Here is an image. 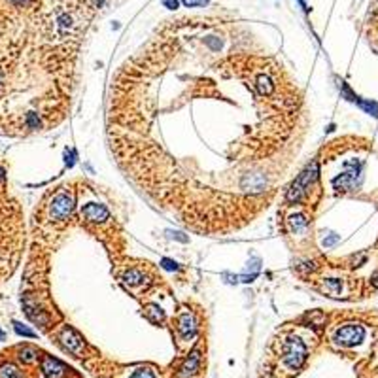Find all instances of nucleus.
Segmentation results:
<instances>
[{"label":"nucleus","instance_id":"f3484780","mask_svg":"<svg viewBox=\"0 0 378 378\" xmlns=\"http://www.w3.org/2000/svg\"><path fill=\"white\" fill-rule=\"evenodd\" d=\"M13 327H15V331H17L19 335H25V337H36V333H34V331L27 329V327H23V325H21V323H17V321H13Z\"/></svg>","mask_w":378,"mask_h":378},{"label":"nucleus","instance_id":"20e7f679","mask_svg":"<svg viewBox=\"0 0 378 378\" xmlns=\"http://www.w3.org/2000/svg\"><path fill=\"white\" fill-rule=\"evenodd\" d=\"M74 210V201L68 193H57L53 197L51 204H49V216L51 220H66Z\"/></svg>","mask_w":378,"mask_h":378},{"label":"nucleus","instance_id":"423d86ee","mask_svg":"<svg viewBox=\"0 0 378 378\" xmlns=\"http://www.w3.org/2000/svg\"><path fill=\"white\" fill-rule=\"evenodd\" d=\"M61 342H62V346H64L70 354H78V352L84 348V341H82V337H80V335H78L74 329H70V327H66V329L62 331Z\"/></svg>","mask_w":378,"mask_h":378},{"label":"nucleus","instance_id":"9b49d317","mask_svg":"<svg viewBox=\"0 0 378 378\" xmlns=\"http://www.w3.org/2000/svg\"><path fill=\"white\" fill-rule=\"evenodd\" d=\"M36 350L34 348H30V346H23V348H19V359L23 361V363H34L36 361Z\"/></svg>","mask_w":378,"mask_h":378},{"label":"nucleus","instance_id":"f03ea898","mask_svg":"<svg viewBox=\"0 0 378 378\" xmlns=\"http://www.w3.org/2000/svg\"><path fill=\"white\" fill-rule=\"evenodd\" d=\"M306 359V348L299 339H288L284 344V363L290 369H299Z\"/></svg>","mask_w":378,"mask_h":378},{"label":"nucleus","instance_id":"6ab92c4d","mask_svg":"<svg viewBox=\"0 0 378 378\" xmlns=\"http://www.w3.org/2000/svg\"><path fill=\"white\" fill-rule=\"evenodd\" d=\"M339 242V234H335V233H331V236H327L325 240H323V244L325 246H333Z\"/></svg>","mask_w":378,"mask_h":378},{"label":"nucleus","instance_id":"7ed1b4c3","mask_svg":"<svg viewBox=\"0 0 378 378\" xmlns=\"http://www.w3.org/2000/svg\"><path fill=\"white\" fill-rule=\"evenodd\" d=\"M363 339H365V329L359 323H346V325H342L341 329L335 333V342L339 346H344V348L355 346Z\"/></svg>","mask_w":378,"mask_h":378},{"label":"nucleus","instance_id":"39448f33","mask_svg":"<svg viewBox=\"0 0 378 378\" xmlns=\"http://www.w3.org/2000/svg\"><path fill=\"white\" fill-rule=\"evenodd\" d=\"M359 171L361 169H355V165L350 169V171H346L344 174H341L339 178H335V189H339V191H350V189H354L355 187V182H357V178H359Z\"/></svg>","mask_w":378,"mask_h":378},{"label":"nucleus","instance_id":"aec40b11","mask_svg":"<svg viewBox=\"0 0 378 378\" xmlns=\"http://www.w3.org/2000/svg\"><path fill=\"white\" fill-rule=\"evenodd\" d=\"M163 267L169 268V270H176V268H178V263H174L171 259H163Z\"/></svg>","mask_w":378,"mask_h":378},{"label":"nucleus","instance_id":"a211bd4d","mask_svg":"<svg viewBox=\"0 0 378 378\" xmlns=\"http://www.w3.org/2000/svg\"><path fill=\"white\" fill-rule=\"evenodd\" d=\"M187 8H195V6H204L208 4V0H182Z\"/></svg>","mask_w":378,"mask_h":378},{"label":"nucleus","instance_id":"4468645a","mask_svg":"<svg viewBox=\"0 0 378 378\" xmlns=\"http://www.w3.org/2000/svg\"><path fill=\"white\" fill-rule=\"evenodd\" d=\"M357 102H359V106H361L367 114L378 117V102H373V100H357Z\"/></svg>","mask_w":378,"mask_h":378},{"label":"nucleus","instance_id":"2eb2a0df","mask_svg":"<svg viewBox=\"0 0 378 378\" xmlns=\"http://www.w3.org/2000/svg\"><path fill=\"white\" fill-rule=\"evenodd\" d=\"M323 290L329 293V295H339V291H341V280H335V278L325 280V284H323Z\"/></svg>","mask_w":378,"mask_h":378},{"label":"nucleus","instance_id":"4be33fe9","mask_svg":"<svg viewBox=\"0 0 378 378\" xmlns=\"http://www.w3.org/2000/svg\"><path fill=\"white\" fill-rule=\"evenodd\" d=\"M373 284H375V286L378 288V274H375V276H373Z\"/></svg>","mask_w":378,"mask_h":378},{"label":"nucleus","instance_id":"f8f14e48","mask_svg":"<svg viewBox=\"0 0 378 378\" xmlns=\"http://www.w3.org/2000/svg\"><path fill=\"white\" fill-rule=\"evenodd\" d=\"M142 280H144V276H142V272H140V270H136V268L127 270V272H125V276H123V282H125V284H129V286H136V284H140Z\"/></svg>","mask_w":378,"mask_h":378},{"label":"nucleus","instance_id":"ddd939ff","mask_svg":"<svg viewBox=\"0 0 378 378\" xmlns=\"http://www.w3.org/2000/svg\"><path fill=\"white\" fill-rule=\"evenodd\" d=\"M0 378H21V373L13 365H2L0 367Z\"/></svg>","mask_w":378,"mask_h":378},{"label":"nucleus","instance_id":"9d476101","mask_svg":"<svg viewBox=\"0 0 378 378\" xmlns=\"http://www.w3.org/2000/svg\"><path fill=\"white\" fill-rule=\"evenodd\" d=\"M199 359H201V355L199 352H193V354L189 355V359L183 363V367L180 369V378H187L189 375H193L197 371V367H199Z\"/></svg>","mask_w":378,"mask_h":378},{"label":"nucleus","instance_id":"1a4fd4ad","mask_svg":"<svg viewBox=\"0 0 378 378\" xmlns=\"http://www.w3.org/2000/svg\"><path fill=\"white\" fill-rule=\"evenodd\" d=\"M178 331L182 333V337H191L193 333H195V321H193V318L189 316V314H183V316L178 318Z\"/></svg>","mask_w":378,"mask_h":378},{"label":"nucleus","instance_id":"5701e85b","mask_svg":"<svg viewBox=\"0 0 378 378\" xmlns=\"http://www.w3.org/2000/svg\"><path fill=\"white\" fill-rule=\"evenodd\" d=\"M0 341H4V331L0 329Z\"/></svg>","mask_w":378,"mask_h":378},{"label":"nucleus","instance_id":"412c9836","mask_svg":"<svg viewBox=\"0 0 378 378\" xmlns=\"http://www.w3.org/2000/svg\"><path fill=\"white\" fill-rule=\"evenodd\" d=\"M165 6H169L171 10H176L178 8V0H165Z\"/></svg>","mask_w":378,"mask_h":378},{"label":"nucleus","instance_id":"0eeeda50","mask_svg":"<svg viewBox=\"0 0 378 378\" xmlns=\"http://www.w3.org/2000/svg\"><path fill=\"white\" fill-rule=\"evenodd\" d=\"M82 214H84V218H86L87 221H95V223L108 220V210L102 206V204H87Z\"/></svg>","mask_w":378,"mask_h":378},{"label":"nucleus","instance_id":"f257e3e1","mask_svg":"<svg viewBox=\"0 0 378 378\" xmlns=\"http://www.w3.org/2000/svg\"><path fill=\"white\" fill-rule=\"evenodd\" d=\"M318 174H320L318 163L312 161L305 171L297 176V180L291 183V187H290V191H288V203H299V201H303V197L306 195L308 187L318 180Z\"/></svg>","mask_w":378,"mask_h":378},{"label":"nucleus","instance_id":"dca6fc26","mask_svg":"<svg viewBox=\"0 0 378 378\" xmlns=\"http://www.w3.org/2000/svg\"><path fill=\"white\" fill-rule=\"evenodd\" d=\"M131 378H157V375L151 369H138L131 375Z\"/></svg>","mask_w":378,"mask_h":378},{"label":"nucleus","instance_id":"6e6552de","mask_svg":"<svg viewBox=\"0 0 378 378\" xmlns=\"http://www.w3.org/2000/svg\"><path fill=\"white\" fill-rule=\"evenodd\" d=\"M42 369H44V373H46L49 378H59L62 377V373H64V365H62L61 361L53 359V357H46Z\"/></svg>","mask_w":378,"mask_h":378}]
</instances>
